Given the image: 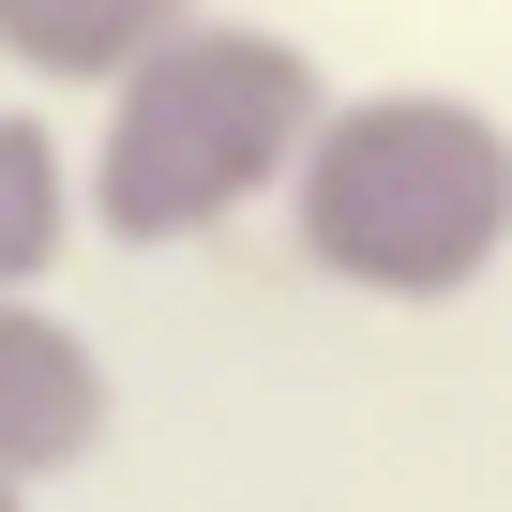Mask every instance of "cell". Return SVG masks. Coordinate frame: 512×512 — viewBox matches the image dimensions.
Returning <instances> with one entry per match:
<instances>
[{"instance_id":"7a4b0ae2","label":"cell","mask_w":512,"mask_h":512,"mask_svg":"<svg viewBox=\"0 0 512 512\" xmlns=\"http://www.w3.org/2000/svg\"><path fill=\"white\" fill-rule=\"evenodd\" d=\"M287 256L347 302H392V317H437V302L497 287V256H512V121L482 91H437V76L332 91V121L287 181Z\"/></svg>"},{"instance_id":"3957f363","label":"cell","mask_w":512,"mask_h":512,"mask_svg":"<svg viewBox=\"0 0 512 512\" xmlns=\"http://www.w3.org/2000/svg\"><path fill=\"white\" fill-rule=\"evenodd\" d=\"M106 452V347L46 302V287H0V482L46 497L61 467Z\"/></svg>"},{"instance_id":"5b68a950","label":"cell","mask_w":512,"mask_h":512,"mask_svg":"<svg viewBox=\"0 0 512 512\" xmlns=\"http://www.w3.org/2000/svg\"><path fill=\"white\" fill-rule=\"evenodd\" d=\"M91 196H76V136H46V106H0V287H46L76 256Z\"/></svg>"},{"instance_id":"277c9868","label":"cell","mask_w":512,"mask_h":512,"mask_svg":"<svg viewBox=\"0 0 512 512\" xmlns=\"http://www.w3.org/2000/svg\"><path fill=\"white\" fill-rule=\"evenodd\" d=\"M211 0H0V76L46 106H106L166 31H196Z\"/></svg>"},{"instance_id":"6da1fadb","label":"cell","mask_w":512,"mask_h":512,"mask_svg":"<svg viewBox=\"0 0 512 512\" xmlns=\"http://www.w3.org/2000/svg\"><path fill=\"white\" fill-rule=\"evenodd\" d=\"M317 121H332V76H317L302 31H272V16H196V31H166L91 106V136H76L91 241L181 256V241H226L256 211H287Z\"/></svg>"},{"instance_id":"8992f818","label":"cell","mask_w":512,"mask_h":512,"mask_svg":"<svg viewBox=\"0 0 512 512\" xmlns=\"http://www.w3.org/2000/svg\"><path fill=\"white\" fill-rule=\"evenodd\" d=\"M0 512H31V497H16V482H0Z\"/></svg>"}]
</instances>
